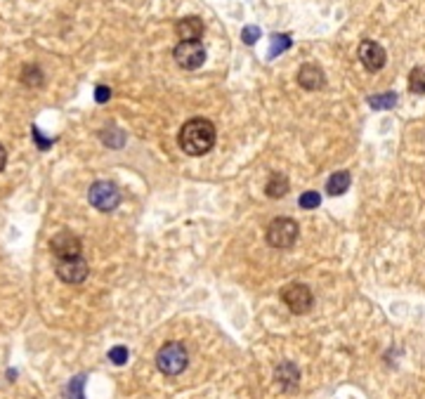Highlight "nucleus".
Returning a JSON list of instances; mask_svg holds the SVG:
<instances>
[{"mask_svg": "<svg viewBox=\"0 0 425 399\" xmlns=\"http://www.w3.org/2000/svg\"><path fill=\"white\" fill-rule=\"evenodd\" d=\"M215 137H217L215 126H212L208 118H192V121H187L185 126L180 128L178 145L185 154L203 156L215 147Z\"/></svg>", "mask_w": 425, "mask_h": 399, "instance_id": "nucleus-1", "label": "nucleus"}, {"mask_svg": "<svg viewBox=\"0 0 425 399\" xmlns=\"http://www.w3.org/2000/svg\"><path fill=\"white\" fill-rule=\"evenodd\" d=\"M187 364H189V354H187L185 345H180V342H166L159 350V354H156V366L166 376H178V373L187 369Z\"/></svg>", "mask_w": 425, "mask_h": 399, "instance_id": "nucleus-2", "label": "nucleus"}, {"mask_svg": "<svg viewBox=\"0 0 425 399\" xmlns=\"http://www.w3.org/2000/svg\"><path fill=\"white\" fill-rule=\"evenodd\" d=\"M298 234L300 229L296 220H291V217H274L265 232V239L272 248H291L298 241Z\"/></svg>", "mask_w": 425, "mask_h": 399, "instance_id": "nucleus-3", "label": "nucleus"}, {"mask_svg": "<svg viewBox=\"0 0 425 399\" xmlns=\"http://www.w3.org/2000/svg\"><path fill=\"white\" fill-rule=\"evenodd\" d=\"M87 201H90L92 208L109 213V210H114L121 203V191H118L114 182H95L90 187V191H87Z\"/></svg>", "mask_w": 425, "mask_h": 399, "instance_id": "nucleus-4", "label": "nucleus"}, {"mask_svg": "<svg viewBox=\"0 0 425 399\" xmlns=\"http://www.w3.org/2000/svg\"><path fill=\"white\" fill-rule=\"evenodd\" d=\"M281 300L286 303V307L293 314H308L312 305H315V296H312V291L305 284H291L281 293Z\"/></svg>", "mask_w": 425, "mask_h": 399, "instance_id": "nucleus-5", "label": "nucleus"}, {"mask_svg": "<svg viewBox=\"0 0 425 399\" xmlns=\"http://www.w3.org/2000/svg\"><path fill=\"white\" fill-rule=\"evenodd\" d=\"M55 272H57V277L64 284H83L85 279H87V272H90V267H87V260L83 258V255H76V258H62V260H57V265H55Z\"/></svg>", "mask_w": 425, "mask_h": 399, "instance_id": "nucleus-6", "label": "nucleus"}, {"mask_svg": "<svg viewBox=\"0 0 425 399\" xmlns=\"http://www.w3.org/2000/svg\"><path fill=\"white\" fill-rule=\"evenodd\" d=\"M175 61L178 66L187 68V71H194V68L203 66L206 61V48L199 41H182L178 48H175Z\"/></svg>", "mask_w": 425, "mask_h": 399, "instance_id": "nucleus-7", "label": "nucleus"}, {"mask_svg": "<svg viewBox=\"0 0 425 399\" xmlns=\"http://www.w3.org/2000/svg\"><path fill=\"white\" fill-rule=\"evenodd\" d=\"M357 55H359V61L364 64V68H368V71H380L387 61L383 45L376 41H361Z\"/></svg>", "mask_w": 425, "mask_h": 399, "instance_id": "nucleus-8", "label": "nucleus"}, {"mask_svg": "<svg viewBox=\"0 0 425 399\" xmlns=\"http://www.w3.org/2000/svg\"><path fill=\"white\" fill-rule=\"evenodd\" d=\"M50 251L55 253V258L62 260V258H76L83 251V244H80V239L76 234L71 232H59L52 236V241H50Z\"/></svg>", "mask_w": 425, "mask_h": 399, "instance_id": "nucleus-9", "label": "nucleus"}, {"mask_svg": "<svg viewBox=\"0 0 425 399\" xmlns=\"http://www.w3.org/2000/svg\"><path fill=\"white\" fill-rule=\"evenodd\" d=\"M298 83L305 90H322L326 85V76L317 64H303L298 71Z\"/></svg>", "mask_w": 425, "mask_h": 399, "instance_id": "nucleus-10", "label": "nucleus"}, {"mask_svg": "<svg viewBox=\"0 0 425 399\" xmlns=\"http://www.w3.org/2000/svg\"><path fill=\"white\" fill-rule=\"evenodd\" d=\"M175 34L180 36V41H199L203 36V22L199 17H185L175 24Z\"/></svg>", "mask_w": 425, "mask_h": 399, "instance_id": "nucleus-11", "label": "nucleus"}, {"mask_svg": "<svg viewBox=\"0 0 425 399\" xmlns=\"http://www.w3.org/2000/svg\"><path fill=\"white\" fill-rule=\"evenodd\" d=\"M277 383L281 385V390L284 392H293L298 388L300 383V371L296 364H291V361H284V364L277 366Z\"/></svg>", "mask_w": 425, "mask_h": 399, "instance_id": "nucleus-12", "label": "nucleus"}, {"mask_svg": "<svg viewBox=\"0 0 425 399\" xmlns=\"http://www.w3.org/2000/svg\"><path fill=\"white\" fill-rule=\"evenodd\" d=\"M291 184H289V177L284 175V173H272L270 180H267L265 184V194L270 198H284L289 194Z\"/></svg>", "mask_w": 425, "mask_h": 399, "instance_id": "nucleus-13", "label": "nucleus"}, {"mask_svg": "<svg viewBox=\"0 0 425 399\" xmlns=\"http://www.w3.org/2000/svg\"><path fill=\"white\" fill-rule=\"evenodd\" d=\"M350 184H352V177H350V173L338 171V173H333V175L329 177L326 191H329V196H340V194H345V191L350 189Z\"/></svg>", "mask_w": 425, "mask_h": 399, "instance_id": "nucleus-14", "label": "nucleus"}, {"mask_svg": "<svg viewBox=\"0 0 425 399\" xmlns=\"http://www.w3.org/2000/svg\"><path fill=\"white\" fill-rule=\"evenodd\" d=\"M99 137H102V142L106 147H111V149H121L123 145H126V133H123L121 128H106L99 133Z\"/></svg>", "mask_w": 425, "mask_h": 399, "instance_id": "nucleus-15", "label": "nucleus"}, {"mask_svg": "<svg viewBox=\"0 0 425 399\" xmlns=\"http://www.w3.org/2000/svg\"><path fill=\"white\" fill-rule=\"evenodd\" d=\"M291 45H293V41L289 34H274L270 38V59H274L281 52H286Z\"/></svg>", "mask_w": 425, "mask_h": 399, "instance_id": "nucleus-16", "label": "nucleus"}, {"mask_svg": "<svg viewBox=\"0 0 425 399\" xmlns=\"http://www.w3.org/2000/svg\"><path fill=\"white\" fill-rule=\"evenodd\" d=\"M22 83L24 85H29V88H41L43 85V71L38 66H24V71H22Z\"/></svg>", "mask_w": 425, "mask_h": 399, "instance_id": "nucleus-17", "label": "nucleus"}, {"mask_svg": "<svg viewBox=\"0 0 425 399\" xmlns=\"http://www.w3.org/2000/svg\"><path fill=\"white\" fill-rule=\"evenodd\" d=\"M409 90L416 95H425V66H416L409 73Z\"/></svg>", "mask_w": 425, "mask_h": 399, "instance_id": "nucleus-18", "label": "nucleus"}, {"mask_svg": "<svg viewBox=\"0 0 425 399\" xmlns=\"http://www.w3.org/2000/svg\"><path fill=\"white\" fill-rule=\"evenodd\" d=\"M368 104H371L373 109L383 111V109H392L397 104V95L395 92H383V95H373L368 97Z\"/></svg>", "mask_w": 425, "mask_h": 399, "instance_id": "nucleus-19", "label": "nucleus"}, {"mask_svg": "<svg viewBox=\"0 0 425 399\" xmlns=\"http://www.w3.org/2000/svg\"><path fill=\"white\" fill-rule=\"evenodd\" d=\"M83 385H85V373H78V376L66 385V399H85Z\"/></svg>", "mask_w": 425, "mask_h": 399, "instance_id": "nucleus-20", "label": "nucleus"}, {"mask_svg": "<svg viewBox=\"0 0 425 399\" xmlns=\"http://www.w3.org/2000/svg\"><path fill=\"white\" fill-rule=\"evenodd\" d=\"M109 361H111V364H116V366H123L128 361V347H123V345L111 347V350H109Z\"/></svg>", "mask_w": 425, "mask_h": 399, "instance_id": "nucleus-21", "label": "nucleus"}, {"mask_svg": "<svg viewBox=\"0 0 425 399\" xmlns=\"http://www.w3.org/2000/svg\"><path fill=\"white\" fill-rule=\"evenodd\" d=\"M319 203H322V196H319L317 191H305V194L300 196V208H305V210L317 208Z\"/></svg>", "mask_w": 425, "mask_h": 399, "instance_id": "nucleus-22", "label": "nucleus"}, {"mask_svg": "<svg viewBox=\"0 0 425 399\" xmlns=\"http://www.w3.org/2000/svg\"><path fill=\"white\" fill-rule=\"evenodd\" d=\"M241 41L246 43V45H255V43L260 41V29H258V27H243Z\"/></svg>", "mask_w": 425, "mask_h": 399, "instance_id": "nucleus-23", "label": "nucleus"}, {"mask_svg": "<svg viewBox=\"0 0 425 399\" xmlns=\"http://www.w3.org/2000/svg\"><path fill=\"white\" fill-rule=\"evenodd\" d=\"M31 135H34V140H36V147L41 149V152H45V149H50L52 147V140H50V137H45L41 133V128H31Z\"/></svg>", "mask_w": 425, "mask_h": 399, "instance_id": "nucleus-24", "label": "nucleus"}, {"mask_svg": "<svg viewBox=\"0 0 425 399\" xmlns=\"http://www.w3.org/2000/svg\"><path fill=\"white\" fill-rule=\"evenodd\" d=\"M95 99H97V104L109 102V99H111V88H106V85H97V88H95Z\"/></svg>", "mask_w": 425, "mask_h": 399, "instance_id": "nucleus-25", "label": "nucleus"}, {"mask_svg": "<svg viewBox=\"0 0 425 399\" xmlns=\"http://www.w3.org/2000/svg\"><path fill=\"white\" fill-rule=\"evenodd\" d=\"M5 164H8V152H5V147L0 145V173H3Z\"/></svg>", "mask_w": 425, "mask_h": 399, "instance_id": "nucleus-26", "label": "nucleus"}]
</instances>
